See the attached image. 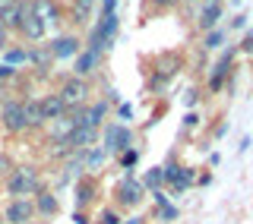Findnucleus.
<instances>
[{"instance_id":"3","label":"nucleus","mask_w":253,"mask_h":224,"mask_svg":"<svg viewBox=\"0 0 253 224\" xmlns=\"http://www.w3.org/2000/svg\"><path fill=\"white\" fill-rule=\"evenodd\" d=\"M32 215H35V205H32L29 199H13L3 212V221L6 224H29Z\"/></svg>"},{"instance_id":"24","label":"nucleus","mask_w":253,"mask_h":224,"mask_svg":"<svg viewBox=\"0 0 253 224\" xmlns=\"http://www.w3.org/2000/svg\"><path fill=\"white\" fill-rule=\"evenodd\" d=\"M22 60H29V51H19V47H16V51L6 54V67H10V63H22Z\"/></svg>"},{"instance_id":"10","label":"nucleus","mask_w":253,"mask_h":224,"mask_svg":"<svg viewBox=\"0 0 253 224\" xmlns=\"http://www.w3.org/2000/svg\"><path fill=\"white\" fill-rule=\"evenodd\" d=\"M47 51H51V57H76V54H79V41L70 38V35H63V38H57V41L47 44Z\"/></svg>"},{"instance_id":"28","label":"nucleus","mask_w":253,"mask_h":224,"mask_svg":"<svg viewBox=\"0 0 253 224\" xmlns=\"http://www.w3.org/2000/svg\"><path fill=\"white\" fill-rule=\"evenodd\" d=\"M162 218H177V209L165 202V205H162Z\"/></svg>"},{"instance_id":"15","label":"nucleus","mask_w":253,"mask_h":224,"mask_svg":"<svg viewBox=\"0 0 253 224\" xmlns=\"http://www.w3.org/2000/svg\"><path fill=\"white\" fill-rule=\"evenodd\" d=\"M19 16H22V3L16 0V3H10L3 13H0V26H3V29H16V26H19Z\"/></svg>"},{"instance_id":"1","label":"nucleus","mask_w":253,"mask_h":224,"mask_svg":"<svg viewBox=\"0 0 253 224\" xmlns=\"http://www.w3.org/2000/svg\"><path fill=\"white\" fill-rule=\"evenodd\" d=\"M6 189H10V196H16V199L35 196L38 189H42L38 171H35V167H16V171L10 174V180H6Z\"/></svg>"},{"instance_id":"5","label":"nucleus","mask_w":253,"mask_h":224,"mask_svg":"<svg viewBox=\"0 0 253 224\" xmlns=\"http://www.w3.org/2000/svg\"><path fill=\"white\" fill-rule=\"evenodd\" d=\"M16 29H19V35L29 38V41H38V38L44 35V26L35 19V16H32L29 3H22V16H19V26H16Z\"/></svg>"},{"instance_id":"22","label":"nucleus","mask_w":253,"mask_h":224,"mask_svg":"<svg viewBox=\"0 0 253 224\" xmlns=\"http://www.w3.org/2000/svg\"><path fill=\"white\" fill-rule=\"evenodd\" d=\"M101 161H105V151L95 149V151H85V167H98Z\"/></svg>"},{"instance_id":"36","label":"nucleus","mask_w":253,"mask_h":224,"mask_svg":"<svg viewBox=\"0 0 253 224\" xmlns=\"http://www.w3.org/2000/svg\"><path fill=\"white\" fill-rule=\"evenodd\" d=\"M10 3H16V0H0V13H3V10H6Z\"/></svg>"},{"instance_id":"17","label":"nucleus","mask_w":253,"mask_h":224,"mask_svg":"<svg viewBox=\"0 0 253 224\" xmlns=\"http://www.w3.org/2000/svg\"><path fill=\"white\" fill-rule=\"evenodd\" d=\"M95 63H98V54H92V51L76 54V76L83 79L85 73H92V70H95Z\"/></svg>"},{"instance_id":"21","label":"nucleus","mask_w":253,"mask_h":224,"mask_svg":"<svg viewBox=\"0 0 253 224\" xmlns=\"http://www.w3.org/2000/svg\"><path fill=\"white\" fill-rule=\"evenodd\" d=\"M29 60L35 63L38 70H44V67H47V63H51L54 57H51V51H47V47H38V51H29Z\"/></svg>"},{"instance_id":"14","label":"nucleus","mask_w":253,"mask_h":224,"mask_svg":"<svg viewBox=\"0 0 253 224\" xmlns=\"http://www.w3.org/2000/svg\"><path fill=\"white\" fill-rule=\"evenodd\" d=\"M70 133H73V120H70V117L51 120V139H54V142H67Z\"/></svg>"},{"instance_id":"2","label":"nucleus","mask_w":253,"mask_h":224,"mask_svg":"<svg viewBox=\"0 0 253 224\" xmlns=\"http://www.w3.org/2000/svg\"><path fill=\"white\" fill-rule=\"evenodd\" d=\"M60 95V101H63V108H83L85 105V95H89V82H85V79H79V76H73V79H67V82H63V89L57 92Z\"/></svg>"},{"instance_id":"18","label":"nucleus","mask_w":253,"mask_h":224,"mask_svg":"<svg viewBox=\"0 0 253 224\" xmlns=\"http://www.w3.org/2000/svg\"><path fill=\"white\" fill-rule=\"evenodd\" d=\"M92 193H95V183L92 180H76V205L92 202Z\"/></svg>"},{"instance_id":"19","label":"nucleus","mask_w":253,"mask_h":224,"mask_svg":"<svg viewBox=\"0 0 253 224\" xmlns=\"http://www.w3.org/2000/svg\"><path fill=\"white\" fill-rule=\"evenodd\" d=\"M38 212H44V215H54L57 212V196H51V193H44V189H38Z\"/></svg>"},{"instance_id":"7","label":"nucleus","mask_w":253,"mask_h":224,"mask_svg":"<svg viewBox=\"0 0 253 224\" xmlns=\"http://www.w3.org/2000/svg\"><path fill=\"white\" fill-rule=\"evenodd\" d=\"M133 142V133L126 130V126H108L105 130V146L108 151H126Z\"/></svg>"},{"instance_id":"8","label":"nucleus","mask_w":253,"mask_h":224,"mask_svg":"<svg viewBox=\"0 0 253 224\" xmlns=\"http://www.w3.org/2000/svg\"><path fill=\"white\" fill-rule=\"evenodd\" d=\"M95 139H98V130H92V126H73V133H70L67 146L73 149V151H85Z\"/></svg>"},{"instance_id":"11","label":"nucleus","mask_w":253,"mask_h":224,"mask_svg":"<svg viewBox=\"0 0 253 224\" xmlns=\"http://www.w3.org/2000/svg\"><path fill=\"white\" fill-rule=\"evenodd\" d=\"M22 117H26V126H42L44 123L42 98H26V101H22Z\"/></svg>"},{"instance_id":"12","label":"nucleus","mask_w":253,"mask_h":224,"mask_svg":"<svg viewBox=\"0 0 253 224\" xmlns=\"http://www.w3.org/2000/svg\"><path fill=\"white\" fill-rule=\"evenodd\" d=\"M42 114H44V120H60V117H67V108H63L60 95H47V98H42Z\"/></svg>"},{"instance_id":"27","label":"nucleus","mask_w":253,"mask_h":224,"mask_svg":"<svg viewBox=\"0 0 253 224\" xmlns=\"http://www.w3.org/2000/svg\"><path fill=\"white\" fill-rule=\"evenodd\" d=\"M101 224H121V218L114 212H101Z\"/></svg>"},{"instance_id":"26","label":"nucleus","mask_w":253,"mask_h":224,"mask_svg":"<svg viewBox=\"0 0 253 224\" xmlns=\"http://www.w3.org/2000/svg\"><path fill=\"white\" fill-rule=\"evenodd\" d=\"M221 38H225L221 32H209V38H206V47H218V44H221Z\"/></svg>"},{"instance_id":"25","label":"nucleus","mask_w":253,"mask_h":224,"mask_svg":"<svg viewBox=\"0 0 253 224\" xmlns=\"http://www.w3.org/2000/svg\"><path fill=\"white\" fill-rule=\"evenodd\" d=\"M121 164H124V167H133V164H136V151H133V149L121 151Z\"/></svg>"},{"instance_id":"33","label":"nucleus","mask_w":253,"mask_h":224,"mask_svg":"<svg viewBox=\"0 0 253 224\" xmlns=\"http://www.w3.org/2000/svg\"><path fill=\"white\" fill-rule=\"evenodd\" d=\"M3 47H6V29L0 26V51H3Z\"/></svg>"},{"instance_id":"4","label":"nucleus","mask_w":253,"mask_h":224,"mask_svg":"<svg viewBox=\"0 0 253 224\" xmlns=\"http://www.w3.org/2000/svg\"><path fill=\"white\" fill-rule=\"evenodd\" d=\"M0 120H3V126L10 133H22L29 130L26 126V117H22V101H6L3 105V114H0Z\"/></svg>"},{"instance_id":"9","label":"nucleus","mask_w":253,"mask_h":224,"mask_svg":"<svg viewBox=\"0 0 253 224\" xmlns=\"http://www.w3.org/2000/svg\"><path fill=\"white\" fill-rule=\"evenodd\" d=\"M162 177L174 183L177 189H187L190 183H193V171H187V167H177V164H168V167H162Z\"/></svg>"},{"instance_id":"32","label":"nucleus","mask_w":253,"mask_h":224,"mask_svg":"<svg viewBox=\"0 0 253 224\" xmlns=\"http://www.w3.org/2000/svg\"><path fill=\"white\" fill-rule=\"evenodd\" d=\"M241 47H244V51H253V32H250L247 38H244V44H241Z\"/></svg>"},{"instance_id":"31","label":"nucleus","mask_w":253,"mask_h":224,"mask_svg":"<svg viewBox=\"0 0 253 224\" xmlns=\"http://www.w3.org/2000/svg\"><path fill=\"white\" fill-rule=\"evenodd\" d=\"M121 117L130 120V117H133V108H130V105H121Z\"/></svg>"},{"instance_id":"6","label":"nucleus","mask_w":253,"mask_h":224,"mask_svg":"<svg viewBox=\"0 0 253 224\" xmlns=\"http://www.w3.org/2000/svg\"><path fill=\"white\" fill-rule=\"evenodd\" d=\"M29 10H32V16H35V19L42 22V26H47V22L54 26V22L60 19V6L54 3V0H32Z\"/></svg>"},{"instance_id":"34","label":"nucleus","mask_w":253,"mask_h":224,"mask_svg":"<svg viewBox=\"0 0 253 224\" xmlns=\"http://www.w3.org/2000/svg\"><path fill=\"white\" fill-rule=\"evenodd\" d=\"M10 171V161H6V158H0V174H6Z\"/></svg>"},{"instance_id":"38","label":"nucleus","mask_w":253,"mask_h":224,"mask_svg":"<svg viewBox=\"0 0 253 224\" xmlns=\"http://www.w3.org/2000/svg\"><path fill=\"white\" fill-rule=\"evenodd\" d=\"M155 3H162V6H168V3H174V0H155Z\"/></svg>"},{"instance_id":"29","label":"nucleus","mask_w":253,"mask_h":224,"mask_svg":"<svg viewBox=\"0 0 253 224\" xmlns=\"http://www.w3.org/2000/svg\"><path fill=\"white\" fill-rule=\"evenodd\" d=\"M13 76V67H6V63H0V79H10Z\"/></svg>"},{"instance_id":"30","label":"nucleus","mask_w":253,"mask_h":224,"mask_svg":"<svg viewBox=\"0 0 253 224\" xmlns=\"http://www.w3.org/2000/svg\"><path fill=\"white\" fill-rule=\"evenodd\" d=\"M114 3H117V0H101V6H105V16L114 13Z\"/></svg>"},{"instance_id":"13","label":"nucleus","mask_w":253,"mask_h":224,"mask_svg":"<svg viewBox=\"0 0 253 224\" xmlns=\"http://www.w3.org/2000/svg\"><path fill=\"white\" fill-rule=\"evenodd\" d=\"M218 16H221V3H218V0H206L203 13H200V26L203 29H212L218 22Z\"/></svg>"},{"instance_id":"16","label":"nucleus","mask_w":253,"mask_h":224,"mask_svg":"<svg viewBox=\"0 0 253 224\" xmlns=\"http://www.w3.org/2000/svg\"><path fill=\"white\" fill-rule=\"evenodd\" d=\"M139 193H142L139 183H133L130 174H126V183L121 187V196H117V199H121V202H126V205H136V202H139Z\"/></svg>"},{"instance_id":"35","label":"nucleus","mask_w":253,"mask_h":224,"mask_svg":"<svg viewBox=\"0 0 253 224\" xmlns=\"http://www.w3.org/2000/svg\"><path fill=\"white\" fill-rule=\"evenodd\" d=\"M73 221H76V224H89V218H85V215H73Z\"/></svg>"},{"instance_id":"37","label":"nucleus","mask_w":253,"mask_h":224,"mask_svg":"<svg viewBox=\"0 0 253 224\" xmlns=\"http://www.w3.org/2000/svg\"><path fill=\"white\" fill-rule=\"evenodd\" d=\"M142 218H130V221H121V224H139Z\"/></svg>"},{"instance_id":"23","label":"nucleus","mask_w":253,"mask_h":224,"mask_svg":"<svg viewBox=\"0 0 253 224\" xmlns=\"http://www.w3.org/2000/svg\"><path fill=\"white\" fill-rule=\"evenodd\" d=\"M146 183H149V187H162V183H165V177H162V167H152V171L146 174Z\"/></svg>"},{"instance_id":"20","label":"nucleus","mask_w":253,"mask_h":224,"mask_svg":"<svg viewBox=\"0 0 253 224\" xmlns=\"http://www.w3.org/2000/svg\"><path fill=\"white\" fill-rule=\"evenodd\" d=\"M92 6H95V0H73V19L76 22H85V19H89V13H92Z\"/></svg>"}]
</instances>
